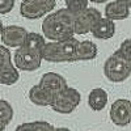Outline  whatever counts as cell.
<instances>
[{"label":"cell","mask_w":131,"mask_h":131,"mask_svg":"<svg viewBox=\"0 0 131 131\" xmlns=\"http://www.w3.org/2000/svg\"><path fill=\"white\" fill-rule=\"evenodd\" d=\"M42 33L51 42L66 41L75 34V16L67 8H60L45 17Z\"/></svg>","instance_id":"1"},{"label":"cell","mask_w":131,"mask_h":131,"mask_svg":"<svg viewBox=\"0 0 131 131\" xmlns=\"http://www.w3.org/2000/svg\"><path fill=\"white\" fill-rule=\"evenodd\" d=\"M79 41L75 37L58 41V42H47L43 49V60L50 63H72L78 62V47Z\"/></svg>","instance_id":"2"},{"label":"cell","mask_w":131,"mask_h":131,"mask_svg":"<svg viewBox=\"0 0 131 131\" xmlns=\"http://www.w3.org/2000/svg\"><path fill=\"white\" fill-rule=\"evenodd\" d=\"M104 75L112 83H122L131 75V62L117 50L105 60Z\"/></svg>","instance_id":"3"},{"label":"cell","mask_w":131,"mask_h":131,"mask_svg":"<svg viewBox=\"0 0 131 131\" xmlns=\"http://www.w3.org/2000/svg\"><path fill=\"white\" fill-rule=\"evenodd\" d=\"M57 0H23L20 4V13L24 18L38 20L51 13Z\"/></svg>","instance_id":"4"},{"label":"cell","mask_w":131,"mask_h":131,"mask_svg":"<svg viewBox=\"0 0 131 131\" xmlns=\"http://www.w3.org/2000/svg\"><path fill=\"white\" fill-rule=\"evenodd\" d=\"M81 101V94L78 89L75 88H66L63 92L55 94L54 97L52 105L50 106L54 112L60 113V114H70L72 113L76 107L79 106Z\"/></svg>","instance_id":"5"},{"label":"cell","mask_w":131,"mask_h":131,"mask_svg":"<svg viewBox=\"0 0 131 131\" xmlns=\"http://www.w3.org/2000/svg\"><path fill=\"white\" fill-rule=\"evenodd\" d=\"M43 60L42 52L36 50H31L29 47L21 46L16 49L13 55V64L21 71H36L41 67V63Z\"/></svg>","instance_id":"6"},{"label":"cell","mask_w":131,"mask_h":131,"mask_svg":"<svg viewBox=\"0 0 131 131\" xmlns=\"http://www.w3.org/2000/svg\"><path fill=\"white\" fill-rule=\"evenodd\" d=\"M112 122L117 126H127L131 123V101L126 98H118L115 100L109 112Z\"/></svg>","instance_id":"7"},{"label":"cell","mask_w":131,"mask_h":131,"mask_svg":"<svg viewBox=\"0 0 131 131\" xmlns=\"http://www.w3.org/2000/svg\"><path fill=\"white\" fill-rule=\"evenodd\" d=\"M28 34H29V31L23 26L8 25V26H4L0 37H2V42L4 46L18 49L25 43Z\"/></svg>","instance_id":"8"},{"label":"cell","mask_w":131,"mask_h":131,"mask_svg":"<svg viewBox=\"0 0 131 131\" xmlns=\"http://www.w3.org/2000/svg\"><path fill=\"white\" fill-rule=\"evenodd\" d=\"M102 17L101 12L96 8H88L75 17V34H88L92 31L94 24Z\"/></svg>","instance_id":"9"},{"label":"cell","mask_w":131,"mask_h":131,"mask_svg":"<svg viewBox=\"0 0 131 131\" xmlns=\"http://www.w3.org/2000/svg\"><path fill=\"white\" fill-rule=\"evenodd\" d=\"M38 84L45 86L46 89H49L54 94H58V93L63 92L66 88H68L67 80H66L62 75L55 73V72H47L45 75H42V78H41Z\"/></svg>","instance_id":"10"},{"label":"cell","mask_w":131,"mask_h":131,"mask_svg":"<svg viewBox=\"0 0 131 131\" xmlns=\"http://www.w3.org/2000/svg\"><path fill=\"white\" fill-rule=\"evenodd\" d=\"M54 97H55V94L51 93L41 84L31 86L29 91V100L37 106H51Z\"/></svg>","instance_id":"11"},{"label":"cell","mask_w":131,"mask_h":131,"mask_svg":"<svg viewBox=\"0 0 131 131\" xmlns=\"http://www.w3.org/2000/svg\"><path fill=\"white\" fill-rule=\"evenodd\" d=\"M130 5L128 4H125V3H121V2H110L107 3L106 7H105V17L112 20V21H121V20H125L130 16Z\"/></svg>","instance_id":"12"},{"label":"cell","mask_w":131,"mask_h":131,"mask_svg":"<svg viewBox=\"0 0 131 131\" xmlns=\"http://www.w3.org/2000/svg\"><path fill=\"white\" fill-rule=\"evenodd\" d=\"M91 34L97 39H110L115 34V24L114 21L106 17H101L94 24Z\"/></svg>","instance_id":"13"},{"label":"cell","mask_w":131,"mask_h":131,"mask_svg":"<svg viewBox=\"0 0 131 131\" xmlns=\"http://www.w3.org/2000/svg\"><path fill=\"white\" fill-rule=\"evenodd\" d=\"M109 96L105 89L102 88H94L89 92L88 96V105L93 112H101L107 105Z\"/></svg>","instance_id":"14"},{"label":"cell","mask_w":131,"mask_h":131,"mask_svg":"<svg viewBox=\"0 0 131 131\" xmlns=\"http://www.w3.org/2000/svg\"><path fill=\"white\" fill-rule=\"evenodd\" d=\"M97 45L92 41H81L78 47V60H92L97 57Z\"/></svg>","instance_id":"15"},{"label":"cell","mask_w":131,"mask_h":131,"mask_svg":"<svg viewBox=\"0 0 131 131\" xmlns=\"http://www.w3.org/2000/svg\"><path fill=\"white\" fill-rule=\"evenodd\" d=\"M20 79V73H18V68L13 63H10L8 66H5L4 68L0 70V84L3 85H13L18 81Z\"/></svg>","instance_id":"16"},{"label":"cell","mask_w":131,"mask_h":131,"mask_svg":"<svg viewBox=\"0 0 131 131\" xmlns=\"http://www.w3.org/2000/svg\"><path fill=\"white\" fill-rule=\"evenodd\" d=\"M46 38L45 36L39 34V33H34V31H29V34L26 37V41L23 46L29 47L31 50H36L38 52H43V49L46 46Z\"/></svg>","instance_id":"17"},{"label":"cell","mask_w":131,"mask_h":131,"mask_svg":"<svg viewBox=\"0 0 131 131\" xmlns=\"http://www.w3.org/2000/svg\"><path fill=\"white\" fill-rule=\"evenodd\" d=\"M57 127L45 122V121H37V122H26L21 123L16 127L15 131H55Z\"/></svg>","instance_id":"18"},{"label":"cell","mask_w":131,"mask_h":131,"mask_svg":"<svg viewBox=\"0 0 131 131\" xmlns=\"http://www.w3.org/2000/svg\"><path fill=\"white\" fill-rule=\"evenodd\" d=\"M66 8L76 17L89 8V0H64Z\"/></svg>","instance_id":"19"},{"label":"cell","mask_w":131,"mask_h":131,"mask_svg":"<svg viewBox=\"0 0 131 131\" xmlns=\"http://www.w3.org/2000/svg\"><path fill=\"white\" fill-rule=\"evenodd\" d=\"M13 118V107L8 101L0 100V123L8 126Z\"/></svg>","instance_id":"20"},{"label":"cell","mask_w":131,"mask_h":131,"mask_svg":"<svg viewBox=\"0 0 131 131\" xmlns=\"http://www.w3.org/2000/svg\"><path fill=\"white\" fill-rule=\"evenodd\" d=\"M12 63V55L7 46L0 45V70Z\"/></svg>","instance_id":"21"},{"label":"cell","mask_w":131,"mask_h":131,"mask_svg":"<svg viewBox=\"0 0 131 131\" xmlns=\"http://www.w3.org/2000/svg\"><path fill=\"white\" fill-rule=\"evenodd\" d=\"M118 51L121 52L126 59H128V60L131 62V38L125 39V41L121 43V46H119Z\"/></svg>","instance_id":"22"},{"label":"cell","mask_w":131,"mask_h":131,"mask_svg":"<svg viewBox=\"0 0 131 131\" xmlns=\"http://www.w3.org/2000/svg\"><path fill=\"white\" fill-rule=\"evenodd\" d=\"M15 7V0H0V15H7Z\"/></svg>","instance_id":"23"},{"label":"cell","mask_w":131,"mask_h":131,"mask_svg":"<svg viewBox=\"0 0 131 131\" xmlns=\"http://www.w3.org/2000/svg\"><path fill=\"white\" fill-rule=\"evenodd\" d=\"M89 2H93V3H97V4H101V3H106L109 0H89Z\"/></svg>","instance_id":"24"},{"label":"cell","mask_w":131,"mask_h":131,"mask_svg":"<svg viewBox=\"0 0 131 131\" xmlns=\"http://www.w3.org/2000/svg\"><path fill=\"white\" fill-rule=\"evenodd\" d=\"M55 131H71L70 128H67V127H58Z\"/></svg>","instance_id":"25"},{"label":"cell","mask_w":131,"mask_h":131,"mask_svg":"<svg viewBox=\"0 0 131 131\" xmlns=\"http://www.w3.org/2000/svg\"><path fill=\"white\" fill-rule=\"evenodd\" d=\"M117 2H121V3H125V4H128V5H130L131 0H117Z\"/></svg>","instance_id":"26"},{"label":"cell","mask_w":131,"mask_h":131,"mask_svg":"<svg viewBox=\"0 0 131 131\" xmlns=\"http://www.w3.org/2000/svg\"><path fill=\"white\" fill-rule=\"evenodd\" d=\"M3 29H4V25H3V23H2V21H0V34H2Z\"/></svg>","instance_id":"27"},{"label":"cell","mask_w":131,"mask_h":131,"mask_svg":"<svg viewBox=\"0 0 131 131\" xmlns=\"http://www.w3.org/2000/svg\"><path fill=\"white\" fill-rule=\"evenodd\" d=\"M5 127H7V126H4V125L0 123V131H4V130H5Z\"/></svg>","instance_id":"28"},{"label":"cell","mask_w":131,"mask_h":131,"mask_svg":"<svg viewBox=\"0 0 131 131\" xmlns=\"http://www.w3.org/2000/svg\"><path fill=\"white\" fill-rule=\"evenodd\" d=\"M130 8H131V2H130Z\"/></svg>","instance_id":"29"}]
</instances>
